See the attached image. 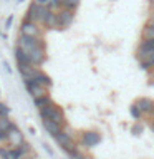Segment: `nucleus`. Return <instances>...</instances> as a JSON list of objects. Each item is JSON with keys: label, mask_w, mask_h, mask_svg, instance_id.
<instances>
[{"label": "nucleus", "mask_w": 154, "mask_h": 159, "mask_svg": "<svg viewBox=\"0 0 154 159\" xmlns=\"http://www.w3.org/2000/svg\"><path fill=\"white\" fill-rule=\"evenodd\" d=\"M0 159H10V148L0 144Z\"/></svg>", "instance_id": "obj_23"}, {"label": "nucleus", "mask_w": 154, "mask_h": 159, "mask_svg": "<svg viewBox=\"0 0 154 159\" xmlns=\"http://www.w3.org/2000/svg\"><path fill=\"white\" fill-rule=\"evenodd\" d=\"M13 58L17 61V65H32V60H30L28 53L23 48H20L18 45H15V48H13Z\"/></svg>", "instance_id": "obj_13"}, {"label": "nucleus", "mask_w": 154, "mask_h": 159, "mask_svg": "<svg viewBox=\"0 0 154 159\" xmlns=\"http://www.w3.org/2000/svg\"><path fill=\"white\" fill-rule=\"evenodd\" d=\"M57 18H58V30H65L71 27L75 22V10L70 8H58L57 10Z\"/></svg>", "instance_id": "obj_6"}, {"label": "nucleus", "mask_w": 154, "mask_h": 159, "mask_svg": "<svg viewBox=\"0 0 154 159\" xmlns=\"http://www.w3.org/2000/svg\"><path fill=\"white\" fill-rule=\"evenodd\" d=\"M50 8H61V0H52V5H50Z\"/></svg>", "instance_id": "obj_25"}, {"label": "nucleus", "mask_w": 154, "mask_h": 159, "mask_svg": "<svg viewBox=\"0 0 154 159\" xmlns=\"http://www.w3.org/2000/svg\"><path fill=\"white\" fill-rule=\"evenodd\" d=\"M141 133H143V126H138V124H136V126L133 128V134H136V136H138V134H141Z\"/></svg>", "instance_id": "obj_28"}, {"label": "nucleus", "mask_w": 154, "mask_h": 159, "mask_svg": "<svg viewBox=\"0 0 154 159\" xmlns=\"http://www.w3.org/2000/svg\"><path fill=\"white\" fill-rule=\"evenodd\" d=\"M13 20H15V17H13V15H8V17H7V20H5V30H10V28H12V25H13Z\"/></svg>", "instance_id": "obj_24"}, {"label": "nucleus", "mask_w": 154, "mask_h": 159, "mask_svg": "<svg viewBox=\"0 0 154 159\" xmlns=\"http://www.w3.org/2000/svg\"><path fill=\"white\" fill-rule=\"evenodd\" d=\"M101 143V134L96 131H86L81 134V144L84 148H94Z\"/></svg>", "instance_id": "obj_10"}, {"label": "nucleus", "mask_w": 154, "mask_h": 159, "mask_svg": "<svg viewBox=\"0 0 154 159\" xmlns=\"http://www.w3.org/2000/svg\"><path fill=\"white\" fill-rule=\"evenodd\" d=\"M15 45H18L20 48H23L25 52L28 53L33 66H42V65L47 61L45 38H32V37H25V35H18Z\"/></svg>", "instance_id": "obj_1"}, {"label": "nucleus", "mask_w": 154, "mask_h": 159, "mask_svg": "<svg viewBox=\"0 0 154 159\" xmlns=\"http://www.w3.org/2000/svg\"><path fill=\"white\" fill-rule=\"evenodd\" d=\"M53 99L50 98V94H47V96H43V98H38V99H33V103H35V106H37V109L38 108H42V106H45V104H48V103H52Z\"/></svg>", "instance_id": "obj_20"}, {"label": "nucleus", "mask_w": 154, "mask_h": 159, "mask_svg": "<svg viewBox=\"0 0 154 159\" xmlns=\"http://www.w3.org/2000/svg\"><path fill=\"white\" fill-rule=\"evenodd\" d=\"M23 84L25 88H27L28 94L32 96L33 99H38V98H43L48 94V88L42 86V84H38L37 81H33V80H23Z\"/></svg>", "instance_id": "obj_8"}, {"label": "nucleus", "mask_w": 154, "mask_h": 159, "mask_svg": "<svg viewBox=\"0 0 154 159\" xmlns=\"http://www.w3.org/2000/svg\"><path fill=\"white\" fill-rule=\"evenodd\" d=\"M37 68L38 66H33V65H17V70L22 80H30L35 75V71H37Z\"/></svg>", "instance_id": "obj_17"}, {"label": "nucleus", "mask_w": 154, "mask_h": 159, "mask_svg": "<svg viewBox=\"0 0 154 159\" xmlns=\"http://www.w3.org/2000/svg\"><path fill=\"white\" fill-rule=\"evenodd\" d=\"M152 53H154V38H143L136 52L138 60H144V58L151 57Z\"/></svg>", "instance_id": "obj_9"}, {"label": "nucleus", "mask_w": 154, "mask_h": 159, "mask_svg": "<svg viewBox=\"0 0 154 159\" xmlns=\"http://www.w3.org/2000/svg\"><path fill=\"white\" fill-rule=\"evenodd\" d=\"M53 139L57 141V144H58V146L61 148L66 154H71L73 151H76V149H78V144L75 143L73 136H71V134H70L65 128L57 134V136H53Z\"/></svg>", "instance_id": "obj_5"}, {"label": "nucleus", "mask_w": 154, "mask_h": 159, "mask_svg": "<svg viewBox=\"0 0 154 159\" xmlns=\"http://www.w3.org/2000/svg\"><path fill=\"white\" fill-rule=\"evenodd\" d=\"M32 152V144L25 141L22 146L18 148H10V159H20V157H25Z\"/></svg>", "instance_id": "obj_11"}, {"label": "nucleus", "mask_w": 154, "mask_h": 159, "mask_svg": "<svg viewBox=\"0 0 154 159\" xmlns=\"http://www.w3.org/2000/svg\"><path fill=\"white\" fill-rule=\"evenodd\" d=\"M42 124H43V129H45V131H47L52 138H53V136H57V134L63 129L58 123L52 121V119H42Z\"/></svg>", "instance_id": "obj_16"}, {"label": "nucleus", "mask_w": 154, "mask_h": 159, "mask_svg": "<svg viewBox=\"0 0 154 159\" xmlns=\"http://www.w3.org/2000/svg\"><path fill=\"white\" fill-rule=\"evenodd\" d=\"M147 23H149V25H152V27H154V15H152V17H151V20H149Z\"/></svg>", "instance_id": "obj_31"}, {"label": "nucleus", "mask_w": 154, "mask_h": 159, "mask_svg": "<svg viewBox=\"0 0 154 159\" xmlns=\"http://www.w3.org/2000/svg\"><path fill=\"white\" fill-rule=\"evenodd\" d=\"M143 38H154V27L146 23V27L143 28Z\"/></svg>", "instance_id": "obj_21"}, {"label": "nucleus", "mask_w": 154, "mask_h": 159, "mask_svg": "<svg viewBox=\"0 0 154 159\" xmlns=\"http://www.w3.org/2000/svg\"><path fill=\"white\" fill-rule=\"evenodd\" d=\"M43 32L45 28L40 23L27 18H23L18 27V35H25V37H32V38H43Z\"/></svg>", "instance_id": "obj_4"}, {"label": "nucleus", "mask_w": 154, "mask_h": 159, "mask_svg": "<svg viewBox=\"0 0 154 159\" xmlns=\"http://www.w3.org/2000/svg\"><path fill=\"white\" fill-rule=\"evenodd\" d=\"M20 159H35L33 156H30V154H28V156H25V157H20Z\"/></svg>", "instance_id": "obj_32"}, {"label": "nucleus", "mask_w": 154, "mask_h": 159, "mask_svg": "<svg viewBox=\"0 0 154 159\" xmlns=\"http://www.w3.org/2000/svg\"><path fill=\"white\" fill-rule=\"evenodd\" d=\"M152 118H154V113H152Z\"/></svg>", "instance_id": "obj_36"}, {"label": "nucleus", "mask_w": 154, "mask_h": 159, "mask_svg": "<svg viewBox=\"0 0 154 159\" xmlns=\"http://www.w3.org/2000/svg\"><path fill=\"white\" fill-rule=\"evenodd\" d=\"M61 7L70 8V10H76L79 7V0H61Z\"/></svg>", "instance_id": "obj_19"}, {"label": "nucleus", "mask_w": 154, "mask_h": 159, "mask_svg": "<svg viewBox=\"0 0 154 159\" xmlns=\"http://www.w3.org/2000/svg\"><path fill=\"white\" fill-rule=\"evenodd\" d=\"M0 118H3V114H2V111H0Z\"/></svg>", "instance_id": "obj_35"}, {"label": "nucleus", "mask_w": 154, "mask_h": 159, "mask_svg": "<svg viewBox=\"0 0 154 159\" xmlns=\"http://www.w3.org/2000/svg\"><path fill=\"white\" fill-rule=\"evenodd\" d=\"M0 93H2V91H0Z\"/></svg>", "instance_id": "obj_37"}, {"label": "nucleus", "mask_w": 154, "mask_h": 159, "mask_svg": "<svg viewBox=\"0 0 154 159\" xmlns=\"http://www.w3.org/2000/svg\"><path fill=\"white\" fill-rule=\"evenodd\" d=\"M0 38H3V40H7V35H5L2 30H0Z\"/></svg>", "instance_id": "obj_30"}, {"label": "nucleus", "mask_w": 154, "mask_h": 159, "mask_svg": "<svg viewBox=\"0 0 154 159\" xmlns=\"http://www.w3.org/2000/svg\"><path fill=\"white\" fill-rule=\"evenodd\" d=\"M30 80L37 81L38 84H42V86H45V88H50V86H52V83H53V81H52V78H50L45 71L38 70V68H37V71H35V75H33V76L30 78Z\"/></svg>", "instance_id": "obj_15"}, {"label": "nucleus", "mask_w": 154, "mask_h": 159, "mask_svg": "<svg viewBox=\"0 0 154 159\" xmlns=\"http://www.w3.org/2000/svg\"><path fill=\"white\" fill-rule=\"evenodd\" d=\"M23 143H25V136H23L22 129L13 124L7 133V143L5 144H7L8 148H18V146H22Z\"/></svg>", "instance_id": "obj_7"}, {"label": "nucleus", "mask_w": 154, "mask_h": 159, "mask_svg": "<svg viewBox=\"0 0 154 159\" xmlns=\"http://www.w3.org/2000/svg\"><path fill=\"white\" fill-rule=\"evenodd\" d=\"M149 128H151L152 133H154V119H151V123H149Z\"/></svg>", "instance_id": "obj_29"}, {"label": "nucleus", "mask_w": 154, "mask_h": 159, "mask_svg": "<svg viewBox=\"0 0 154 159\" xmlns=\"http://www.w3.org/2000/svg\"><path fill=\"white\" fill-rule=\"evenodd\" d=\"M50 12H52V8H50V7H43V5L37 3L33 0V2L28 5V8H27V12H25L23 18L32 20V22H37V23H40L43 27V23H45V20H47Z\"/></svg>", "instance_id": "obj_3"}, {"label": "nucleus", "mask_w": 154, "mask_h": 159, "mask_svg": "<svg viewBox=\"0 0 154 159\" xmlns=\"http://www.w3.org/2000/svg\"><path fill=\"white\" fill-rule=\"evenodd\" d=\"M129 111H131V116H133L134 119H141V118H143V113H141V109H139V108L136 106V103H134V104H131V108H129Z\"/></svg>", "instance_id": "obj_22"}, {"label": "nucleus", "mask_w": 154, "mask_h": 159, "mask_svg": "<svg viewBox=\"0 0 154 159\" xmlns=\"http://www.w3.org/2000/svg\"><path fill=\"white\" fill-rule=\"evenodd\" d=\"M136 106L141 109L143 114H152L154 113V99L143 96V98L136 99Z\"/></svg>", "instance_id": "obj_12"}, {"label": "nucleus", "mask_w": 154, "mask_h": 159, "mask_svg": "<svg viewBox=\"0 0 154 159\" xmlns=\"http://www.w3.org/2000/svg\"><path fill=\"white\" fill-rule=\"evenodd\" d=\"M25 2V0H17V3H23Z\"/></svg>", "instance_id": "obj_34"}, {"label": "nucleus", "mask_w": 154, "mask_h": 159, "mask_svg": "<svg viewBox=\"0 0 154 159\" xmlns=\"http://www.w3.org/2000/svg\"><path fill=\"white\" fill-rule=\"evenodd\" d=\"M149 5H151V7L154 8V0H149Z\"/></svg>", "instance_id": "obj_33"}, {"label": "nucleus", "mask_w": 154, "mask_h": 159, "mask_svg": "<svg viewBox=\"0 0 154 159\" xmlns=\"http://www.w3.org/2000/svg\"><path fill=\"white\" fill-rule=\"evenodd\" d=\"M2 65H3V70H5V71H7L8 75L12 73V68H10V65H8V61H7V60H3V61H2Z\"/></svg>", "instance_id": "obj_27"}, {"label": "nucleus", "mask_w": 154, "mask_h": 159, "mask_svg": "<svg viewBox=\"0 0 154 159\" xmlns=\"http://www.w3.org/2000/svg\"><path fill=\"white\" fill-rule=\"evenodd\" d=\"M12 126H13V123H12V119H10L8 116L0 118V144L7 143V133H8V129Z\"/></svg>", "instance_id": "obj_14"}, {"label": "nucleus", "mask_w": 154, "mask_h": 159, "mask_svg": "<svg viewBox=\"0 0 154 159\" xmlns=\"http://www.w3.org/2000/svg\"><path fill=\"white\" fill-rule=\"evenodd\" d=\"M43 28L45 30H58V18H57V12L55 10H52L48 13V17L43 23Z\"/></svg>", "instance_id": "obj_18"}, {"label": "nucleus", "mask_w": 154, "mask_h": 159, "mask_svg": "<svg viewBox=\"0 0 154 159\" xmlns=\"http://www.w3.org/2000/svg\"><path fill=\"white\" fill-rule=\"evenodd\" d=\"M38 114H40L42 119H52V121L58 123L61 128L66 126V118H65L63 109L60 108L55 101L45 104V106H42V108H38Z\"/></svg>", "instance_id": "obj_2"}, {"label": "nucleus", "mask_w": 154, "mask_h": 159, "mask_svg": "<svg viewBox=\"0 0 154 159\" xmlns=\"http://www.w3.org/2000/svg\"><path fill=\"white\" fill-rule=\"evenodd\" d=\"M35 2L43 5V7H50V5H52V0H35Z\"/></svg>", "instance_id": "obj_26"}]
</instances>
